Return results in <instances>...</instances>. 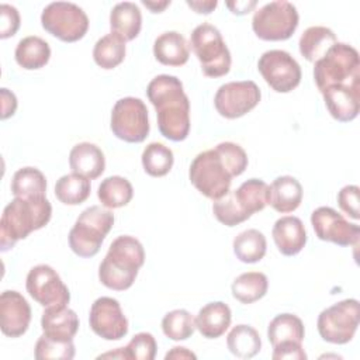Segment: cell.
<instances>
[{"label": "cell", "instance_id": "6da1fadb", "mask_svg": "<svg viewBox=\"0 0 360 360\" xmlns=\"http://www.w3.org/2000/svg\"><path fill=\"white\" fill-rule=\"evenodd\" d=\"M146 96L156 110L160 134L174 142L184 141L190 132V101L180 79L159 75L149 82Z\"/></svg>", "mask_w": 360, "mask_h": 360}, {"label": "cell", "instance_id": "7a4b0ae2", "mask_svg": "<svg viewBox=\"0 0 360 360\" xmlns=\"http://www.w3.org/2000/svg\"><path fill=\"white\" fill-rule=\"evenodd\" d=\"M52 215V205L46 197L21 198L14 197L1 214L0 219V248L7 252L20 239H25L31 232L44 228Z\"/></svg>", "mask_w": 360, "mask_h": 360}, {"label": "cell", "instance_id": "3957f363", "mask_svg": "<svg viewBox=\"0 0 360 360\" xmlns=\"http://www.w3.org/2000/svg\"><path fill=\"white\" fill-rule=\"evenodd\" d=\"M145 250L142 243L129 235L115 238L100 263L98 278L103 285L110 290H128L143 266Z\"/></svg>", "mask_w": 360, "mask_h": 360}, {"label": "cell", "instance_id": "277c9868", "mask_svg": "<svg viewBox=\"0 0 360 360\" xmlns=\"http://www.w3.org/2000/svg\"><path fill=\"white\" fill-rule=\"evenodd\" d=\"M314 79L319 91L338 84H360L359 52L349 44H333L326 53L315 62Z\"/></svg>", "mask_w": 360, "mask_h": 360}, {"label": "cell", "instance_id": "5b68a950", "mask_svg": "<svg viewBox=\"0 0 360 360\" xmlns=\"http://www.w3.org/2000/svg\"><path fill=\"white\" fill-rule=\"evenodd\" d=\"M114 225V214L100 205H91L80 212L69 232V246L80 257H93Z\"/></svg>", "mask_w": 360, "mask_h": 360}, {"label": "cell", "instance_id": "8992f818", "mask_svg": "<svg viewBox=\"0 0 360 360\" xmlns=\"http://www.w3.org/2000/svg\"><path fill=\"white\" fill-rule=\"evenodd\" d=\"M190 45L208 77L225 76L231 69V52L217 27L208 22L197 25L190 37Z\"/></svg>", "mask_w": 360, "mask_h": 360}, {"label": "cell", "instance_id": "52a82bcc", "mask_svg": "<svg viewBox=\"0 0 360 360\" xmlns=\"http://www.w3.org/2000/svg\"><path fill=\"white\" fill-rule=\"evenodd\" d=\"M188 177L191 184L211 200L225 195L232 183V176L215 148L204 150L194 158L190 165Z\"/></svg>", "mask_w": 360, "mask_h": 360}, {"label": "cell", "instance_id": "ba28073f", "mask_svg": "<svg viewBox=\"0 0 360 360\" xmlns=\"http://www.w3.org/2000/svg\"><path fill=\"white\" fill-rule=\"evenodd\" d=\"M300 15L290 1H270L255 11L253 32L264 41H285L297 30Z\"/></svg>", "mask_w": 360, "mask_h": 360}, {"label": "cell", "instance_id": "9c48e42d", "mask_svg": "<svg viewBox=\"0 0 360 360\" xmlns=\"http://www.w3.org/2000/svg\"><path fill=\"white\" fill-rule=\"evenodd\" d=\"M41 24L45 31L63 42H76L82 39L89 30V17L75 3L53 1L49 3L41 14Z\"/></svg>", "mask_w": 360, "mask_h": 360}, {"label": "cell", "instance_id": "30bf717a", "mask_svg": "<svg viewBox=\"0 0 360 360\" xmlns=\"http://www.w3.org/2000/svg\"><path fill=\"white\" fill-rule=\"evenodd\" d=\"M360 309L359 301L347 298L325 308L318 316L319 336L333 345L349 343L359 326Z\"/></svg>", "mask_w": 360, "mask_h": 360}, {"label": "cell", "instance_id": "8fae6325", "mask_svg": "<svg viewBox=\"0 0 360 360\" xmlns=\"http://www.w3.org/2000/svg\"><path fill=\"white\" fill-rule=\"evenodd\" d=\"M111 131L125 142L139 143L149 135L148 108L141 98L124 97L120 98L111 111Z\"/></svg>", "mask_w": 360, "mask_h": 360}, {"label": "cell", "instance_id": "7c38bea8", "mask_svg": "<svg viewBox=\"0 0 360 360\" xmlns=\"http://www.w3.org/2000/svg\"><path fill=\"white\" fill-rule=\"evenodd\" d=\"M257 69L264 82L277 93H288L301 82L298 62L283 49L266 51L257 62Z\"/></svg>", "mask_w": 360, "mask_h": 360}, {"label": "cell", "instance_id": "4fadbf2b", "mask_svg": "<svg viewBox=\"0 0 360 360\" xmlns=\"http://www.w3.org/2000/svg\"><path fill=\"white\" fill-rule=\"evenodd\" d=\"M27 292L45 308L63 307L70 301V292L60 276L48 264L34 266L25 281Z\"/></svg>", "mask_w": 360, "mask_h": 360}, {"label": "cell", "instance_id": "5bb4252c", "mask_svg": "<svg viewBox=\"0 0 360 360\" xmlns=\"http://www.w3.org/2000/svg\"><path fill=\"white\" fill-rule=\"evenodd\" d=\"M260 98L262 91L255 82H229L217 90L214 105L219 115L233 120L252 111L259 104Z\"/></svg>", "mask_w": 360, "mask_h": 360}, {"label": "cell", "instance_id": "9a60e30c", "mask_svg": "<svg viewBox=\"0 0 360 360\" xmlns=\"http://www.w3.org/2000/svg\"><path fill=\"white\" fill-rule=\"evenodd\" d=\"M311 224L315 235L321 240L332 242L339 246H356L359 243L360 228L350 224L342 214L330 207H319L311 214Z\"/></svg>", "mask_w": 360, "mask_h": 360}, {"label": "cell", "instance_id": "2e32d148", "mask_svg": "<svg viewBox=\"0 0 360 360\" xmlns=\"http://www.w3.org/2000/svg\"><path fill=\"white\" fill-rule=\"evenodd\" d=\"M89 323L91 330L105 340H120L128 333V319L120 302L111 297H100L91 304Z\"/></svg>", "mask_w": 360, "mask_h": 360}, {"label": "cell", "instance_id": "e0dca14e", "mask_svg": "<svg viewBox=\"0 0 360 360\" xmlns=\"http://www.w3.org/2000/svg\"><path fill=\"white\" fill-rule=\"evenodd\" d=\"M31 322V307L27 300L14 290H6L0 295V328L8 338L22 336Z\"/></svg>", "mask_w": 360, "mask_h": 360}, {"label": "cell", "instance_id": "ac0fdd59", "mask_svg": "<svg viewBox=\"0 0 360 360\" xmlns=\"http://www.w3.org/2000/svg\"><path fill=\"white\" fill-rule=\"evenodd\" d=\"M329 114L340 121L349 122L360 111V84L330 86L321 91Z\"/></svg>", "mask_w": 360, "mask_h": 360}, {"label": "cell", "instance_id": "d6986e66", "mask_svg": "<svg viewBox=\"0 0 360 360\" xmlns=\"http://www.w3.org/2000/svg\"><path fill=\"white\" fill-rule=\"evenodd\" d=\"M271 235L278 252L284 256L300 253L307 243V231L298 217L285 215L278 218L271 229Z\"/></svg>", "mask_w": 360, "mask_h": 360}, {"label": "cell", "instance_id": "ffe728a7", "mask_svg": "<svg viewBox=\"0 0 360 360\" xmlns=\"http://www.w3.org/2000/svg\"><path fill=\"white\" fill-rule=\"evenodd\" d=\"M41 328L45 336L58 340H73L79 329V318L68 305L45 308L41 318Z\"/></svg>", "mask_w": 360, "mask_h": 360}, {"label": "cell", "instance_id": "44dd1931", "mask_svg": "<svg viewBox=\"0 0 360 360\" xmlns=\"http://www.w3.org/2000/svg\"><path fill=\"white\" fill-rule=\"evenodd\" d=\"M69 166L73 173L94 180L103 174L105 169V158L97 145L80 142L70 149Z\"/></svg>", "mask_w": 360, "mask_h": 360}, {"label": "cell", "instance_id": "7402d4cb", "mask_svg": "<svg viewBox=\"0 0 360 360\" xmlns=\"http://www.w3.org/2000/svg\"><path fill=\"white\" fill-rule=\"evenodd\" d=\"M232 321L231 308L222 302H208L195 316V328L207 339H217L225 333Z\"/></svg>", "mask_w": 360, "mask_h": 360}, {"label": "cell", "instance_id": "603a6c76", "mask_svg": "<svg viewBox=\"0 0 360 360\" xmlns=\"http://www.w3.org/2000/svg\"><path fill=\"white\" fill-rule=\"evenodd\" d=\"M302 201V186L292 176H280L269 186V204L277 212L295 211Z\"/></svg>", "mask_w": 360, "mask_h": 360}, {"label": "cell", "instance_id": "cb8c5ba5", "mask_svg": "<svg viewBox=\"0 0 360 360\" xmlns=\"http://www.w3.org/2000/svg\"><path fill=\"white\" fill-rule=\"evenodd\" d=\"M153 55L166 66H181L188 60L190 45L177 31H166L153 42Z\"/></svg>", "mask_w": 360, "mask_h": 360}, {"label": "cell", "instance_id": "d4e9b609", "mask_svg": "<svg viewBox=\"0 0 360 360\" xmlns=\"http://www.w3.org/2000/svg\"><path fill=\"white\" fill-rule=\"evenodd\" d=\"M111 32L118 34L125 41L138 37L142 27V14L139 7L132 1L117 3L110 13Z\"/></svg>", "mask_w": 360, "mask_h": 360}, {"label": "cell", "instance_id": "484cf974", "mask_svg": "<svg viewBox=\"0 0 360 360\" xmlns=\"http://www.w3.org/2000/svg\"><path fill=\"white\" fill-rule=\"evenodd\" d=\"M15 62L27 70L44 68L51 58L49 44L37 35L22 38L15 46Z\"/></svg>", "mask_w": 360, "mask_h": 360}, {"label": "cell", "instance_id": "4316f807", "mask_svg": "<svg viewBox=\"0 0 360 360\" xmlns=\"http://www.w3.org/2000/svg\"><path fill=\"white\" fill-rule=\"evenodd\" d=\"M336 42H338L336 35L330 28L323 25H314V27H308L302 32L298 46H300L301 55L307 60L315 63Z\"/></svg>", "mask_w": 360, "mask_h": 360}, {"label": "cell", "instance_id": "83f0119b", "mask_svg": "<svg viewBox=\"0 0 360 360\" xmlns=\"http://www.w3.org/2000/svg\"><path fill=\"white\" fill-rule=\"evenodd\" d=\"M232 191L236 202L249 218L269 204V184L260 179H249Z\"/></svg>", "mask_w": 360, "mask_h": 360}, {"label": "cell", "instance_id": "f1b7e54d", "mask_svg": "<svg viewBox=\"0 0 360 360\" xmlns=\"http://www.w3.org/2000/svg\"><path fill=\"white\" fill-rule=\"evenodd\" d=\"M305 335L302 321L294 314H280L274 316L267 328V338L271 346L284 342L302 343Z\"/></svg>", "mask_w": 360, "mask_h": 360}, {"label": "cell", "instance_id": "f546056e", "mask_svg": "<svg viewBox=\"0 0 360 360\" xmlns=\"http://www.w3.org/2000/svg\"><path fill=\"white\" fill-rule=\"evenodd\" d=\"M11 193L14 197L21 198H39L45 197L46 179L37 167L18 169L11 180Z\"/></svg>", "mask_w": 360, "mask_h": 360}, {"label": "cell", "instance_id": "4dcf8cb0", "mask_svg": "<svg viewBox=\"0 0 360 360\" xmlns=\"http://www.w3.org/2000/svg\"><path fill=\"white\" fill-rule=\"evenodd\" d=\"M269 288V280L266 274L260 271H248L238 276L232 285V295L242 304H252L263 298Z\"/></svg>", "mask_w": 360, "mask_h": 360}, {"label": "cell", "instance_id": "1f68e13d", "mask_svg": "<svg viewBox=\"0 0 360 360\" xmlns=\"http://www.w3.org/2000/svg\"><path fill=\"white\" fill-rule=\"evenodd\" d=\"M229 352L239 359L255 357L262 349V340L257 330L249 325H236L226 336Z\"/></svg>", "mask_w": 360, "mask_h": 360}, {"label": "cell", "instance_id": "d6a6232c", "mask_svg": "<svg viewBox=\"0 0 360 360\" xmlns=\"http://www.w3.org/2000/svg\"><path fill=\"white\" fill-rule=\"evenodd\" d=\"M132 184L122 176L105 177L97 190V197L105 208H121L132 200Z\"/></svg>", "mask_w": 360, "mask_h": 360}, {"label": "cell", "instance_id": "836d02e7", "mask_svg": "<svg viewBox=\"0 0 360 360\" xmlns=\"http://www.w3.org/2000/svg\"><path fill=\"white\" fill-rule=\"evenodd\" d=\"M125 39L115 32L101 37L93 48V59L101 69H114L125 58Z\"/></svg>", "mask_w": 360, "mask_h": 360}, {"label": "cell", "instance_id": "e575fe53", "mask_svg": "<svg viewBox=\"0 0 360 360\" xmlns=\"http://www.w3.org/2000/svg\"><path fill=\"white\" fill-rule=\"evenodd\" d=\"M267 250L266 236L257 229H246L233 239V253L243 263L260 262Z\"/></svg>", "mask_w": 360, "mask_h": 360}, {"label": "cell", "instance_id": "d590c367", "mask_svg": "<svg viewBox=\"0 0 360 360\" xmlns=\"http://www.w3.org/2000/svg\"><path fill=\"white\" fill-rule=\"evenodd\" d=\"M90 180L76 174H65L55 184L56 198L66 205H79L90 195Z\"/></svg>", "mask_w": 360, "mask_h": 360}, {"label": "cell", "instance_id": "8d00e7d4", "mask_svg": "<svg viewBox=\"0 0 360 360\" xmlns=\"http://www.w3.org/2000/svg\"><path fill=\"white\" fill-rule=\"evenodd\" d=\"M174 156L170 148L160 142L149 143L142 152L143 170L153 177H162L167 174L173 166Z\"/></svg>", "mask_w": 360, "mask_h": 360}, {"label": "cell", "instance_id": "74e56055", "mask_svg": "<svg viewBox=\"0 0 360 360\" xmlns=\"http://www.w3.org/2000/svg\"><path fill=\"white\" fill-rule=\"evenodd\" d=\"M195 318L186 309H173L162 319V330L172 340H186L195 330Z\"/></svg>", "mask_w": 360, "mask_h": 360}, {"label": "cell", "instance_id": "f35d334b", "mask_svg": "<svg viewBox=\"0 0 360 360\" xmlns=\"http://www.w3.org/2000/svg\"><path fill=\"white\" fill-rule=\"evenodd\" d=\"M37 360H72L75 357V345L73 340H58L42 336L35 343Z\"/></svg>", "mask_w": 360, "mask_h": 360}, {"label": "cell", "instance_id": "ab89813d", "mask_svg": "<svg viewBox=\"0 0 360 360\" xmlns=\"http://www.w3.org/2000/svg\"><path fill=\"white\" fill-rule=\"evenodd\" d=\"M212 212H214L215 218L226 226H235V225H239L240 222L249 219V217L242 211V208L236 202L232 190H229L221 198L214 200Z\"/></svg>", "mask_w": 360, "mask_h": 360}, {"label": "cell", "instance_id": "60d3db41", "mask_svg": "<svg viewBox=\"0 0 360 360\" xmlns=\"http://www.w3.org/2000/svg\"><path fill=\"white\" fill-rule=\"evenodd\" d=\"M222 162L229 170L232 177L240 176L248 167V155L242 146L233 142H221L215 146Z\"/></svg>", "mask_w": 360, "mask_h": 360}, {"label": "cell", "instance_id": "b9f144b4", "mask_svg": "<svg viewBox=\"0 0 360 360\" xmlns=\"http://www.w3.org/2000/svg\"><path fill=\"white\" fill-rule=\"evenodd\" d=\"M156 340L152 333L149 332H139L136 333L129 343L122 347L125 359H135V360H153L156 356Z\"/></svg>", "mask_w": 360, "mask_h": 360}, {"label": "cell", "instance_id": "7bdbcfd3", "mask_svg": "<svg viewBox=\"0 0 360 360\" xmlns=\"http://www.w3.org/2000/svg\"><path fill=\"white\" fill-rule=\"evenodd\" d=\"M20 28L18 10L7 3L0 4V38L6 39L13 37Z\"/></svg>", "mask_w": 360, "mask_h": 360}, {"label": "cell", "instance_id": "ee69618b", "mask_svg": "<svg viewBox=\"0 0 360 360\" xmlns=\"http://www.w3.org/2000/svg\"><path fill=\"white\" fill-rule=\"evenodd\" d=\"M359 194L360 188L354 184H347L338 193V204L343 212L353 219H359Z\"/></svg>", "mask_w": 360, "mask_h": 360}, {"label": "cell", "instance_id": "f6af8a7d", "mask_svg": "<svg viewBox=\"0 0 360 360\" xmlns=\"http://www.w3.org/2000/svg\"><path fill=\"white\" fill-rule=\"evenodd\" d=\"M273 360H305L307 353L298 342H284L273 346Z\"/></svg>", "mask_w": 360, "mask_h": 360}, {"label": "cell", "instance_id": "bcb514c9", "mask_svg": "<svg viewBox=\"0 0 360 360\" xmlns=\"http://www.w3.org/2000/svg\"><path fill=\"white\" fill-rule=\"evenodd\" d=\"M1 120H6L11 115H14L15 110H17V98L15 94L10 90H7L6 87L1 89Z\"/></svg>", "mask_w": 360, "mask_h": 360}, {"label": "cell", "instance_id": "7dc6e473", "mask_svg": "<svg viewBox=\"0 0 360 360\" xmlns=\"http://www.w3.org/2000/svg\"><path fill=\"white\" fill-rule=\"evenodd\" d=\"M187 6H190L195 13H200V14H210L218 4L217 0H205V1H201V0H187L186 1Z\"/></svg>", "mask_w": 360, "mask_h": 360}, {"label": "cell", "instance_id": "c3c4849f", "mask_svg": "<svg viewBox=\"0 0 360 360\" xmlns=\"http://www.w3.org/2000/svg\"><path fill=\"white\" fill-rule=\"evenodd\" d=\"M256 4L257 3L255 0H252V1H228L226 3V6L231 8V11L238 15L249 13L253 7H256Z\"/></svg>", "mask_w": 360, "mask_h": 360}, {"label": "cell", "instance_id": "681fc988", "mask_svg": "<svg viewBox=\"0 0 360 360\" xmlns=\"http://www.w3.org/2000/svg\"><path fill=\"white\" fill-rule=\"evenodd\" d=\"M195 357L197 356L193 352H190L188 349L181 347V346L172 347V350L167 352L165 356L166 360H169V359H195Z\"/></svg>", "mask_w": 360, "mask_h": 360}, {"label": "cell", "instance_id": "f907efd6", "mask_svg": "<svg viewBox=\"0 0 360 360\" xmlns=\"http://www.w3.org/2000/svg\"><path fill=\"white\" fill-rule=\"evenodd\" d=\"M142 4L145 7H148L152 13H162L169 4L170 0H165V1H148V0H142Z\"/></svg>", "mask_w": 360, "mask_h": 360}]
</instances>
